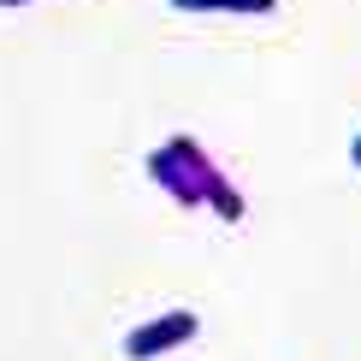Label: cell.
Here are the masks:
<instances>
[{
	"label": "cell",
	"mask_w": 361,
	"mask_h": 361,
	"mask_svg": "<svg viewBox=\"0 0 361 361\" xmlns=\"http://www.w3.org/2000/svg\"><path fill=\"white\" fill-rule=\"evenodd\" d=\"M184 332H190V320H166V326H154V332L130 338V355H148V350H160V343H172V338H184Z\"/></svg>",
	"instance_id": "obj_1"
}]
</instances>
